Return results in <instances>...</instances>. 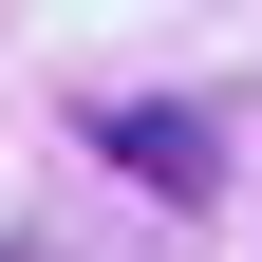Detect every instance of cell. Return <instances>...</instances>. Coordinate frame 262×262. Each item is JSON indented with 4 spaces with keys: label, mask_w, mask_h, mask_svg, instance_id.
Returning a JSON list of instances; mask_svg holds the SVG:
<instances>
[{
    "label": "cell",
    "mask_w": 262,
    "mask_h": 262,
    "mask_svg": "<svg viewBox=\"0 0 262 262\" xmlns=\"http://www.w3.org/2000/svg\"><path fill=\"white\" fill-rule=\"evenodd\" d=\"M94 150H113L131 187H169V206H206V187H225V131L187 113V94H94Z\"/></svg>",
    "instance_id": "1"
}]
</instances>
